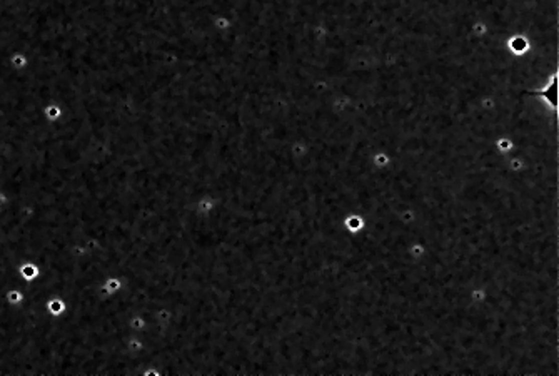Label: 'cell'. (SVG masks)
I'll use <instances>...</instances> for the list:
<instances>
[{"instance_id": "cell-1", "label": "cell", "mask_w": 559, "mask_h": 376, "mask_svg": "<svg viewBox=\"0 0 559 376\" xmlns=\"http://www.w3.org/2000/svg\"><path fill=\"white\" fill-rule=\"evenodd\" d=\"M534 94L539 95V97H542V99H546L547 104H551L552 107H556V105H557V77H556V75L552 77V80L549 82V85H546V87H544L542 90H539V92H534Z\"/></svg>"}]
</instances>
